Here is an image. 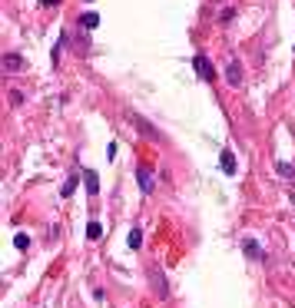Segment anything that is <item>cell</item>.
I'll return each instance as SVG.
<instances>
[{
	"mask_svg": "<svg viewBox=\"0 0 295 308\" xmlns=\"http://www.w3.org/2000/svg\"><path fill=\"white\" fill-rule=\"evenodd\" d=\"M193 67H196V73H199V80H206V83H213L216 80V67L209 63V57H193Z\"/></svg>",
	"mask_w": 295,
	"mask_h": 308,
	"instance_id": "obj_2",
	"label": "cell"
},
{
	"mask_svg": "<svg viewBox=\"0 0 295 308\" xmlns=\"http://www.w3.org/2000/svg\"><path fill=\"white\" fill-rule=\"evenodd\" d=\"M83 186H87L90 195H100V176H96V169H83Z\"/></svg>",
	"mask_w": 295,
	"mask_h": 308,
	"instance_id": "obj_5",
	"label": "cell"
},
{
	"mask_svg": "<svg viewBox=\"0 0 295 308\" xmlns=\"http://www.w3.org/2000/svg\"><path fill=\"white\" fill-rule=\"evenodd\" d=\"M219 166H222L226 176H236V169H239V166H236V152L233 149H222L219 152Z\"/></svg>",
	"mask_w": 295,
	"mask_h": 308,
	"instance_id": "obj_4",
	"label": "cell"
},
{
	"mask_svg": "<svg viewBox=\"0 0 295 308\" xmlns=\"http://www.w3.org/2000/svg\"><path fill=\"white\" fill-rule=\"evenodd\" d=\"M4 70L7 73H20V70H24V57H20V53H7L4 57Z\"/></svg>",
	"mask_w": 295,
	"mask_h": 308,
	"instance_id": "obj_6",
	"label": "cell"
},
{
	"mask_svg": "<svg viewBox=\"0 0 295 308\" xmlns=\"http://www.w3.org/2000/svg\"><path fill=\"white\" fill-rule=\"evenodd\" d=\"M126 123H130V126H133V129H136L143 139H150V143H159V139H163V136H159V129H156V126H153V123H146L143 116H139V113H133V109L126 113Z\"/></svg>",
	"mask_w": 295,
	"mask_h": 308,
	"instance_id": "obj_1",
	"label": "cell"
},
{
	"mask_svg": "<svg viewBox=\"0 0 295 308\" xmlns=\"http://www.w3.org/2000/svg\"><path fill=\"white\" fill-rule=\"evenodd\" d=\"M226 80H229V86H239V83H242V67H239L236 60H229V67H226Z\"/></svg>",
	"mask_w": 295,
	"mask_h": 308,
	"instance_id": "obj_7",
	"label": "cell"
},
{
	"mask_svg": "<svg viewBox=\"0 0 295 308\" xmlns=\"http://www.w3.org/2000/svg\"><path fill=\"white\" fill-rule=\"evenodd\" d=\"M139 242H143V232H139V229H130V235H126V246H130V249H139Z\"/></svg>",
	"mask_w": 295,
	"mask_h": 308,
	"instance_id": "obj_12",
	"label": "cell"
},
{
	"mask_svg": "<svg viewBox=\"0 0 295 308\" xmlns=\"http://www.w3.org/2000/svg\"><path fill=\"white\" fill-rule=\"evenodd\" d=\"M44 4H47V7H53V4H60V0H44Z\"/></svg>",
	"mask_w": 295,
	"mask_h": 308,
	"instance_id": "obj_17",
	"label": "cell"
},
{
	"mask_svg": "<svg viewBox=\"0 0 295 308\" xmlns=\"http://www.w3.org/2000/svg\"><path fill=\"white\" fill-rule=\"evenodd\" d=\"M80 24L87 27V30H93V27H100V17H96L93 10H87V13H83V17H80Z\"/></svg>",
	"mask_w": 295,
	"mask_h": 308,
	"instance_id": "obj_10",
	"label": "cell"
},
{
	"mask_svg": "<svg viewBox=\"0 0 295 308\" xmlns=\"http://www.w3.org/2000/svg\"><path fill=\"white\" fill-rule=\"evenodd\" d=\"M136 179H139V189H143L146 195H150V192H156V176H153V169H150V166H139V169H136Z\"/></svg>",
	"mask_w": 295,
	"mask_h": 308,
	"instance_id": "obj_3",
	"label": "cell"
},
{
	"mask_svg": "<svg viewBox=\"0 0 295 308\" xmlns=\"http://www.w3.org/2000/svg\"><path fill=\"white\" fill-rule=\"evenodd\" d=\"M100 235H103V226L100 222H90L87 226V239H100Z\"/></svg>",
	"mask_w": 295,
	"mask_h": 308,
	"instance_id": "obj_13",
	"label": "cell"
},
{
	"mask_svg": "<svg viewBox=\"0 0 295 308\" xmlns=\"http://www.w3.org/2000/svg\"><path fill=\"white\" fill-rule=\"evenodd\" d=\"M242 249H245V255H249V258H265V252L259 249V242H256V239H245V242H242Z\"/></svg>",
	"mask_w": 295,
	"mask_h": 308,
	"instance_id": "obj_9",
	"label": "cell"
},
{
	"mask_svg": "<svg viewBox=\"0 0 295 308\" xmlns=\"http://www.w3.org/2000/svg\"><path fill=\"white\" fill-rule=\"evenodd\" d=\"M73 192H76V176L63 183V192H60V195H63V199H67V195H73Z\"/></svg>",
	"mask_w": 295,
	"mask_h": 308,
	"instance_id": "obj_14",
	"label": "cell"
},
{
	"mask_svg": "<svg viewBox=\"0 0 295 308\" xmlns=\"http://www.w3.org/2000/svg\"><path fill=\"white\" fill-rule=\"evenodd\" d=\"M276 169H279V176L295 179V163H276Z\"/></svg>",
	"mask_w": 295,
	"mask_h": 308,
	"instance_id": "obj_11",
	"label": "cell"
},
{
	"mask_svg": "<svg viewBox=\"0 0 295 308\" xmlns=\"http://www.w3.org/2000/svg\"><path fill=\"white\" fill-rule=\"evenodd\" d=\"M289 199H292V206H295V186L289 189Z\"/></svg>",
	"mask_w": 295,
	"mask_h": 308,
	"instance_id": "obj_16",
	"label": "cell"
},
{
	"mask_svg": "<svg viewBox=\"0 0 295 308\" xmlns=\"http://www.w3.org/2000/svg\"><path fill=\"white\" fill-rule=\"evenodd\" d=\"M13 246H17L20 252H27V249H30V239H27V235H17V239H13Z\"/></svg>",
	"mask_w": 295,
	"mask_h": 308,
	"instance_id": "obj_15",
	"label": "cell"
},
{
	"mask_svg": "<svg viewBox=\"0 0 295 308\" xmlns=\"http://www.w3.org/2000/svg\"><path fill=\"white\" fill-rule=\"evenodd\" d=\"M153 289H156L159 292V298H166V292H170V289H166V278H163V272H159V269H153Z\"/></svg>",
	"mask_w": 295,
	"mask_h": 308,
	"instance_id": "obj_8",
	"label": "cell"
}]
</instances>
